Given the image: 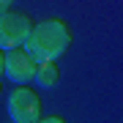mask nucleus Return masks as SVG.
I'll list each match as a JSON object with an SVG mask.
<instances>
[{
  "label": "nucleus",
  "instance_id": "f257e3e1",
  "mask_svg": "<svg viewBox=\"0 0 123 123\" xmlns=\"http://www.w3.org/2000/svg\"><path fill=\"white\" fill-rule=\"evenodd\" d=\"M22 47L33 55L36 63L57 60L71 47V30H68V25L63 19H44V22L30 27V33H27Z\"/></svg>",
  "mask_w": 123,
  "mask_h": 123
},
{
  "label": "nucleus",
  "instance_id": "f03ea898",
  "mask_svg": "<svg viewBox=\"0 0 123 123\" xmlns=\"http://www.w3.org/2000/svg\"><path fill=\"white\" fill-rule=\"evenodd\" d=\"M8 118L14 123H36L41 118V98L30 85H17L8 93Z\"/></svg>",
  "mask_w": 123,
  "mask_h": 123
},
{
  "label": "nucleus",
  "instance_id": "7ed1b4c3",
  "mask_svg": "<svg viewBox=\"0 0 123 123\" xmlns=\"http://www.w3.org/2000/svg\"><path fill=\"white\" fill-rule=\"evenodd\" d=\"M3 74L11 79L14 85H30L36 74V60L25 47H14L6 49V63H3Z\"/></svg>",
  "mask_w": 123,
  "mask_h": 123
},
{
  "label": "nucleus",
  "instance_id": "20e7f679",
  "mask_svg": "<svg viewBox=\"0 0 123 123\" xmlns=\"http://www.w3.org/2000/svg\"><path fill=\"white\" fill-rule=\"evenodd\" d=\"M30 17L19 11H6L0 14V49H14L22 47L27 33H30Z\"/></svg>",
  "mask_w": 123,
  "mask_h": 123
},
{
  "label": "nucleus",
  "instance_id": "39448f33",
  "mask_svg": "<svg viewBox=\"0 0 123 123\" xmlns=\"http://www.w3.org/2000/svg\"><path fill=\"white\" fill-rule=\"evenodd\" d=\"M33 82L38 85V88H55V85L60 82V68H57V60H41V63H36Z\"/></svg>",
  "mask_w": 123,
  "mask_h": 123
},
{
  "label": "nucleus",
  "instance_id": "423d86ee",
  "mask_svg": "<svg viewBox=\"0 0 123 123\" xmlns=\"http://www.w3.org/2000/svg\"><path fill=\"white\" fill-rule=\"evenodd\" d=\"M38 120H44V123H63L66 118H60V115H52V112H49V115H41Z\"/></svg>",
  "mask_w": 123,
  "mask_h": 123
},
{
  "label": "nucleus",
  "instance_id": "0eeeda50",
  "mask_svg": "<svg viewBox=\"0 0 123 123\" xmlns=\"http://www.w3.org/2000/svg\"><path fill=\"white\" fill-rule=\"evenodd\" d=\"M17 3V0H0V14H6V11H11V6Z\"/></svg>",
  "mask_w": 123,
  "mask_h": 123
},
{
  "label": "nucleus",
  "instance_id": "6e6552de",
  "mask_svg": "<svg viewBox=\"0 0 123 123\" xmlns=\"http://www.w3.org/2000/svg\"><path fill=\"white\" fill-rule=\"evenodd\" d=\"M3 63H6V49H0V77H3Z\"/></svg>",
  "mask_w": 123,
  "mask_h": 123
},
{
  "label": "nucleus",
  "instance_id": "1a4fd4ad",
  "mask_svg": "<svg viewBox=\"0 0 123 123\" xmlns=\"http://www.w3.org/2000/svg\"><path fill=\"white\" fill-rule=\"evenodd\" d=\"M0 96H3V85H0Z\"/></svg>",
  "mask_w": 123,
  "mask_h": 123
}]
</instances>
